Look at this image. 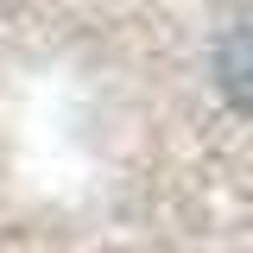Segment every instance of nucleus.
<instances>
[{
	"label": "nucleus",
	"instance_id": "1",
	"mask_svg": "<svg viewBox=\"0 0 253 253\" xmlns=\"http://www.w3.org/2000/svg\"><path fill=\"white\" fill-rule=\"evenodd\" d=\"M215 70H221V89H228V95L253 114V19L228 32V44H221V63H215Z\"/></svg>",
	"mask_w": 253,
	"mask_h": 253
}]
</instances>
